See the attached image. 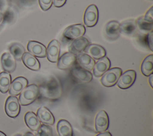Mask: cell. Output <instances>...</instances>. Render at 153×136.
<instances>
[{"label": "cell", "instance_id": "6da1fadb", "mask_svg": "<svg viewBox=\"0 0 153 136\" xmlns=\"http://www.w3.org/2000/svg\"><path fill=\"white\" fill-rule=\"evenodd\" d=\"M39 94V87L35 84H32L25 87L20 92L19 103L22 106H27L33 103Z\"/></svg>", "mask_w": 153, "mask_h": 136}, {"label": "cell", "instance_id": "7a4b0ae2", "mask_svg": "<svg viewBox=\"0 0 153 136\" xmlns=\"http://www.w3.org/2000/svg\"><path fill=\"white\" fill-rule=\"evenodd\" d=\"M41 93L44 97L49 99L58 98L61 94V87L56 79H53L41 87Z\"/></svg>", "mask_w": 153, "mask_h": 136}, {"label": "cell", "instance_id": "3957f363", "mask_svg": "<svg viewBox=\"0 0 153 136\" xmlns=\"http://www.w3.org/2000/svg\"><path fill=\"white\" fill-rule=\"evenodd\" d=\"M122 74V69L119 67H114L108 69L102 76V84L107 87L112 86L115 85L121 75Z\"/></svg>", "mask_w": 153, "mask_h": 136}, {"label": "cell", "instance_id": "277c9868", "mask_svg": "<svg viewBox=\"0 0 153 136\" xmlns=\"http://www.w3.org/2000/svg\"><path fill=\"white\" fill-rule=\"evenodd\" d=\"M6 114L11 118L17 117L20 111V106L18 98L13 95L7 98L5 104Z\"/></svg>", "mask_w": 153, "mask_h": 136}, {"label": "cell", "instance_id": "5b68a950", "mask_svg": "<svg viewBox=\"0 0 153 136\" xmlns=\"http://www.w3.org/2000/svg\"><path fill=\"white\" fill-rule=\"evenodd\" d=\"M71 73L78 81L82 83H88L93 79L91 73L81 67L78 64L75 65L71 69Z\"/></svg>", "mask_w": 153, "mask_h": 136}, {"label": "cell", "instance_id": "8992f818", "mask_svg": "<svg viewBox=\"0 0 153 136\" xmlns=\"http://www.w3.org/2000/svg\"><path fill=\"white\" fill-rule=\"evenodd\" d=\"M85 32V28L81 24H73L68 26L63 33L64 37L68 39L74 40L82 37Z\"/></svg>", "mask_w": 153, "mask_h": 136}, {"label": "cell", "instance_id": "52a82bcc", "mask_svg": "<svg viewBox=\"0 0 153 136\" xmlns=\"http://www.w3.org/2000/svg\"><path fill=\"white\" fill-rule=\"evenodd\" d=\"M99 13L97 7L94 4L89 5L85 11L84 16V24L87 27H93L98 21Z\"/></svg>", "mask_w": 153, "mask_h": 136}, {"label": "cell", "instance_id": "ba28073f", "mask_svg": "<svg viewBox=\"0 0 153 136\" xmlns=\"http://www.w3.org/2000/svg\"><path fill=\"white\" fill-rule=\"evenodd\" d=\"M136 77V73L133 70H128L121 74L117 84L121 89H127L134 82Z\"/></svg>", "mask_w": 153, "mask_h": 136}, {"label": "cell", "instance_id": "9c48e42d", "mask_svg": "<svg viewBox=\"0 0 153 136\" xmlns=\"http://www.w3.org/2000/svg\"><path fill=\"white\" fill-rule=\"evenodd\" d=\"M109 124L108 115L106 111L100 110L96 115L95 118V128L97 132H103L106 131Z\"/></svg>", "mask_w": 153, "mask_h": 136}, {"label": "cell", "instance_id": "30bf717a", "mask_svg": "<svg viewBox=\"0 0 153 136\" xmlns=\"http://www.w3.org/2000/svg\"><path fill=\"white\" fill-rule=\"evenodd\" d=\"M111 66V61L107 57H103L98 60L93 68V72L96 77L102 76Z\"/></svg>", "mask_w": 153, "mask_h": 136}, {"label": "cell", "instance_id": "8fae6325", "mask_svg": "<svg viewBox=\"0 0 153 136\" xmlns=\"http://www.w3.org/2000/svg\"><path fill=\"white\" fill-rule=\"evenodd\" d=\"M27 80L24 77H17L11 83L9 88V94L11 95H17L27 86Z\"/></svg>", "mask_w": 153, "mask_h": 136}, {"label": "cell", "instance_id": "7c38bea8", "mask_svg": "<svg viewBox=\"0 0 153 136\" xmlns=\"http://www.w3.org/2000/svg\"><path fill=\"white\" fill-rule=\"evenodd\" d=\"M60 54V44L59 42L56 40H52L48 44L47 49L46 50V56L47 59L53 63L58 61Z\"/></svg>", "mask_w": 153, "mask_h": 136}, {"label": "cell", "instance_id": "4fadbf2b", "mask_svg": "<svg viewBox=\"0 0 153 136\" xmlns=\"http://www.w3.org/2000/svg\"><path fill=\"white\" fill-rule=\"evenodd\" d=\"M76 60V55L71 52H68L64 53L58 59L57 67L62 70L69 69L73 66Z\"/></svg>", "mask_w": 153, "mask_h": 136}, {"label": "cell", "instance_id": "5bb4252c", "mask_svg": "<svg viewBox=\"0 0 153 136\" xmlns=\"http://www.w3.org/2000/svg\"><path fill=\"white\" fill-rule=\"evenodd\" d=\"M84 51L85 54L94 60H99L106 55L105 48L97 44H89Z\"/></svg>", "mask_w": 153, "mask_h": 136}, {"label": "cell", "instance_id": "9a60e30c", "mask_svg": "<svg viewBox=\"0 0 153 136\" xmlns=\"http://www.w3.org/2000/svg\"><path fill=\"white\" fill-rule=\"evenodd\" d=\"M89 44L90 42L86 38L80 37L73 40L69 47V52L77 55L83 51Z\"/></svg>", "mask_w": 153, "mask_h": 136}, {"label": "cell", "instance_id": "2e32d148", "mask_svg": "<svg viewBox=\"0 0 153 136\" xmlns=\"http://www.w3.org/2000/svg\"><path fill=\"white\" fill-rule=\"evenodd\" d=\"M27 50L32 55L38 57H45L46 56V48L41 43L34 41L28 42L27 46Z\"/></svg>", "mask_w": 153, "mask_h": 136}, {"label": "cell", "instance_id": "e0dca14e", "mask_svg": "<svg viewBox=\"0 0 153 136\" xmlns=\"http://www.w3.org/2000/svg\"><path fill=\"white\" fill-rule=\"evenodd\" d=\"M1 61L2 67L6 72L12 73L16 69V60L10 53L7 52L3 53L1 58Z\"/></svg>", "mask_w": 153, "mask_h": 136}, {"label": "cell", "instance_id": "ac0fdd59", "mask_svg": "<svg viewBox=\"0 0 153 136\" xmlns=\"http://www.w3.org/2000/svg\"><path fill=\"white\" fill-rule=\"evenodd\" d=\"M105 33L110 39L114 40L117 39L120 34V23L114 20L109 21L105 27Z\"/></svg>", "mask_w": 153, "mask_h": 136}, {"label": "cell", "instance_id": "d6986e66", "mask_svg": "<svg viewBox=\"0 0 153 136\" xmlns=\"http://www.w3.org/2000/svg\"><path fill=\"white\" fill-rule=\"evenodd\" d=\"M77 63L81 67L90 71L91 70L95 64L94 60L85 53H79L76 57Z\"/></svg>", "mask_w": 153, "mask_h": 136}, {"label": "cell", "instance_id": "ffe728a7", "mask_svg": "<svg viewBox=\"0 0 153 136\" xmlns=\"http://www.w3.org/2000/svg\"><path fill=\"white\" fill-rule=\"evenodd\" d=\"M37 117L39 121L46 125H53L54 118L51 112L46 107H41L37 110Z\"/></svg>", "mask_w": 153, "mask_h": 136}, {"label": "cell", "instance_id": "44dd1931", "mask_svg": "<svg viewBox=\"0 0 153 136\" xmlns=\"http://www.w3.org/2000/svg\"><path fill=\"white\" fill-rule=\"evenodd\" d=\"M24 64L29 69L38 70L40 68V63L38 59L29 52H25L22 57Z\"/></svg>", "mask_w": 153, "mask_h": 136}, {"label": "cell", "instance_id": "7402d4cb", "mask_svg": "<svg viewBox=\"0 0 153 136\" xmlns=\"http://www.w3.org/2000/svg\"><path fill=\"white\" fill-rule=\"evenodd\" d=\"M25 120L27 126L32 131H38L41 126L39 119L32 112H28L25 114Z\"/></svg>", "mask_w": 153, "mask_h": 136}, {"label": "cell", "instance_id": "603a6c76", "mask_svg": "<svg viewBox=\"0 0 153 136\" xmlns=\"http://www.w3.org/2000/svg\"><path fill=\"white\" fill-rule=\"evenodd\" d=\"M136 21L132 19L126 20L120 24V32L129 36L133 35L136 33Z\"/></svg>", "mask_w": 153, "mask_h": 136}, {"label": "cell", "instance_id": "cb8c5ba5", "mask_svg": "<svg viewBox=\"0 0 153 136\" xmlns=\"http://www.w3.org/2000/svg\"><path fill=\"white\" fill-rule=\"evenodd\" d=\"M57 130L59 136H72L73 131L71 123L66 120L61 119L57 124Z\"/></svg>", "mask_w": 153, "mask_h": 136}, {"label": "cell", "instance_id": "d4e9b609", "mask_svg": "<svg viewBox=\"0 0 153 136\" xmlns=\"http://www.w3.org/2000/svg\"><path fill=\"white\" fill-rule=\"evenodd\" d=\"M10 54L14 57L15 60L20 61L22 59V57L25 52V50L23 45L19 43H13L9 47Z\"/></svg>", "mask_w": 153, "mask_h": 136}, {"label": "cell", "instance_id": "484cf974", "mask_svg": "<svg viewBox=\"0 0 153 136\" xmlns=\"http://www.w3.org/2000/svg\"><path fill=\"white\" fill-rule=\"evenodd\" d=\"M141 72L146 76H149L153 72V55L147 56L141 65Z\"/></svg>", "mask_w": 153, "mask_h": 136}, {"label": "cell", "instance_id": "4316f807", "mask_svg": "<svg viewBox=\"0 0 153 136\" xmlns=\"http://www.w3.org/2000/svg\"><path fill=\"white\" fill-rule=\"evenodd\" d=\"M137 27L139 29V31L142 33H149L150 32L152 31L153 29V23L148 22L146 21L143 17H140L137 19L136 21Z\"/></svg>", "mask_w": 153, "mask_h": 136}, {"label": "cell", "instance_id": "83f0119b", "mask_svg": "<svg viewBox=\"0 0 153 136\" xmlns=\"http://www.w3.org/2000/svg\"><path fill=\"white\" fill-rule=\"evenodd\" d=\"M11 84V76L9 73L3 72L0 73V91L5 94L7 92Z\"/></svg>", "mask_w": 153, "mask_h": 136}, {"label": "cell", "instance_id": "f1b7e54d", "mask_svg": "<svg viewBox=\"0 0 153 136\" xmlns=\"http://www.w3.org/2000/svg\"><path fill=\"white\" fill-rule=\"evenodd\" d=\"M38 135L39 136H53L51 127L46 124L41 125L38 130Z\"/></svg>", "mask_w": 153, "mask_h": 136}, {"label": "cell", "instance_id": "f546056e", "mask_svg": "<svg viewBox=\"0 0 153 136\" xmlns=\"http://www.w3.org/2000/svg\"><path fill=\"white\" fill-rule=\"evenodd\" d=\"M39 4L42 10L47 11L51 7L53 0H39Z\"/></svg>", "mask_w": 153, "mask_h": 136}, {"label": "cell", "instance_id": "4dcf8cb0", "mask_svg": "<svg viewBox=\"0 0 153 136\" xmlns=\"http://www.w3.org/2000/svg\"><path fill=\"white\" fill-rule=\"evenodd\" d=\"M143 18L146 21L153 23V7H151V8L146 12Z\"/></svg>", "mask_w": 153, "mask_h": 136}, {"label": "cell", "instance_id": "1f68e13d", "mask_svg": "<svg viewBox=\"0 0 153 136\" xmlns=\"http://www.w3.org/2000/svg\"><path fill=\"white\" fill-rule=\"evenodd\" d=\"M152 31L150 32L149 33H148L146 36V41L148 45L149 48L151 51H153V48H152Z\"/></svg>", "mask_w": 153, "mask_h": 136}, {"label": "cell", "instance_id": "d6a6232c", "mask_svg": "<svg viewBox=\"0 0 153 136\" xmlns=\"http://www.w3.org/2000/svg\"><path fill=\"white\" fill-rule=\"evenodd\" d=\"M66 0H53V3L56 7H61L66 3Z\"/></svg>", "mask_w": 153, "mask_h": 136}, {"label": "cell", "instance_id": "836d02e7", "mask_svg": "<svg viewBox=\"0 0 153 136\" xmlns=\"http://www.w3.org/2000/svg\"><path fill=\"white\" fill-rule=\"evenodd\" d=\"M96 136H112V134L109 132H100L98 135Z\"/></svg>", "mask_w": 153, "mask_h": 136}, {"label": "cell", "instance_id": "e575fe53", "mask_svg": "<svg viewBox=\"0 0 153 136\" xmlns=\"http://www.w3.org/2000/svg\"><path fill=\"white\" fill-rule=\"evenodd\" d=\"M149 84H150V85H151V86L152 88V79H153V75H152V74H151V75H150L149 76Z\"/></svg>", "mask_w": 153, "mask_h": 136}, {"label": "cell", "instance_id": "d590c367", "mask_svg": "<svg viewBox=\"0 0 153 136\" xmlns=\"http://www.w3.org/2000/svg\"><path fill=\"white\" fill-rule=\"evenodd\" d=\"M24 136H35L33 133L30 132H27L25 134Z\"/></svg>", "mask_w": 153, "mask_h": 136}, {"label": "cell", "instance_id": "8d00e7d4", "mask_svg": "<svg viewBox=\"0 0 153 136\" xmlns=\"http://www.w3.org/2000/svg\"><path fill=\"white\" fill-rule=\"evenodd\" d=\"M3 19H4V15H3V14L0 11V24L2 23Z\"/></svg>", "mask_w": 153, "mask_h": 136}, {"label": "cell", "instance_id": "74e56055", "mask_svg": "<svg viewBox=\"0 0 153 136\" xmlns=\"http://www.w3.org/2000/svg\"><path fill=\"white\" fill-rule=\"evenodd\" d=\"M0 136H7V135L4 132L0 131Z\"/></svg>", "mask_w": 153, "mask_h": 136}, {"label": "cell", "instance_id": "f35d334b", "mask_svg": "<svg viewBox=\"0 0 153 136\" xmlns=\"http://www.w3.org/2000/svg\"><path fill=\"white\" fill-rule=\"evenodd\" d=\"M15 136H22V135H20V134H17V135H15Z\"/></svg>", "mask_w": 153, "mask_h": 136}]
</instances>
